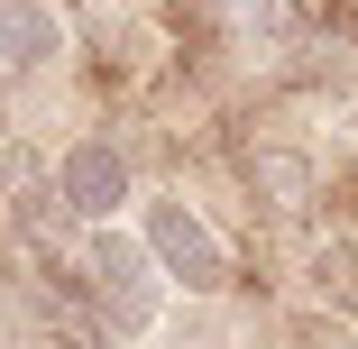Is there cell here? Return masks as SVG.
<instances>
[{
  "label": "cell",
  "instance_id": "cell-7",
  "mask_svg": "<svg viewBox=\"0 0 358 349\" xmlns=\"http://www.w3.org/2000/svg\"><path fill=\"white\" fill-rule=\"evenodd\" d=\"M248 193L266 202V212H313V166L285 157V148H257L248 157Z\"/></svg>",
  "mask_w": 358,
  "mask_h": 349
},
{
  "label": "cell",
  "instance_id": "cell-9",
  "mask_svg": "<svg viewBox=\"0 0 358 349\" xmlns=\"http://www.w3.org/2000/svg\"><path fill=\"white\" fill-rule=\"evenodd\" d=\"M340 10H358V0H340Z\"/></svg>",
  "mask_w": 358,
  "mask_h": 349
},
{
  "label": "cell",
  "instance_id": "cell-3",
  "mask_svg": "<svg viewBox=\"0 0 358 349\" xmlns=\"http://www.w3.org/2000/svg\"><path fill=\"white\" fill-rule=\"evenodd\" d=\"M55 202L74 221H110L120 202H129V157L110 148V138H74V148H64V166H55Z\"/></svg>",
  "mask_w": 358,
  "mask_h": 349
},
{
  "label": "cell",
  "instance_id": "cell-4",
  "mask_svg": "<svg viewBox=\"0 0 358 349\" xmlns=\"http://www.w3.org/2000/svg\"><path fill=\"white\" fill-rule=\"evenodd\" d=\"M55 55H64V10L55 0H0V64H10V74H37Z\"/></svg>",
  "mask_w": 358,
  "mask_h": 349
},
{
  "label": "cell",
  "instance_id": "cell-2",
  "mask_svg": "<svg viewBox=\"0 0 358 349\" xmlns=\"http://www.w3.org/2000/svg\"><path fill=\"white\" fill-rule=\"evenodd\" d=\"M157 257L138 248V239H120V230H92L83 239V294L101 304V322H110V340H129V331H148V313H157Z\"/></svg>",
  "mask_w": 358,
  "mask_h": 349
},
{
  "label": "cell",
  "instance_id": "cell-8",
  "mask_svg": "<svg viewBox=\"0 0 358 349\" xmlns=\"http://www.w3.org/2000/svg\"><path fill=\"white\" fill-rule=\"evenodd\" d=\"M285 349H358V331H349V322H331V313H313V322L285 340Z\"/></svg>",
  "mask_w": 358,
  "mask_h": 349
},
{
  "label": "cell",
  "instance_id": "cell-5",
  "mask_svg": "<svg viewBox=\"0 0 358 349\" xmlns=\"http://www.w3.org/2000/svg\"><path fill=\"white\" fill-rule=\"evenodd\" d=\"M37 331L55 349H110V322L83 294V276H46V285H37Z\"/></svg>",
  "mask_w": 358,
  "mask_h": 349
},
{
  "label": "cell",
  "instance_id": "cell-1",
  "mask_svg": "<svg viewBox=\"0 0 358 349\" xmlns=\"http://www.w3.org/2000/svg\"><path fill=\"white\" fill-rule=\"evenodd\" d=\"M138 248H148L157 276L184 285V294H221V285H230V239L211 230L184 193H148V212H138Z\"/></svg>",
  "mask_w": 358,
  "mask_h": 349
},
{
  "label": "cell",
  "instance_id": "cell-6",
  "mask_svg": "<svg viewBox=\"0 0 358 349\" xmlns=\"http://www.w3.org/2000/svg\"><path fill=\"white\" fill-rule=\"evenodd\" d=\"M303 285L322 294L331 322H358V239H322V248L303 257Z\"/></svg>",
  "mask_w": 358,
  "mask_h": 349
}]
</instances>
